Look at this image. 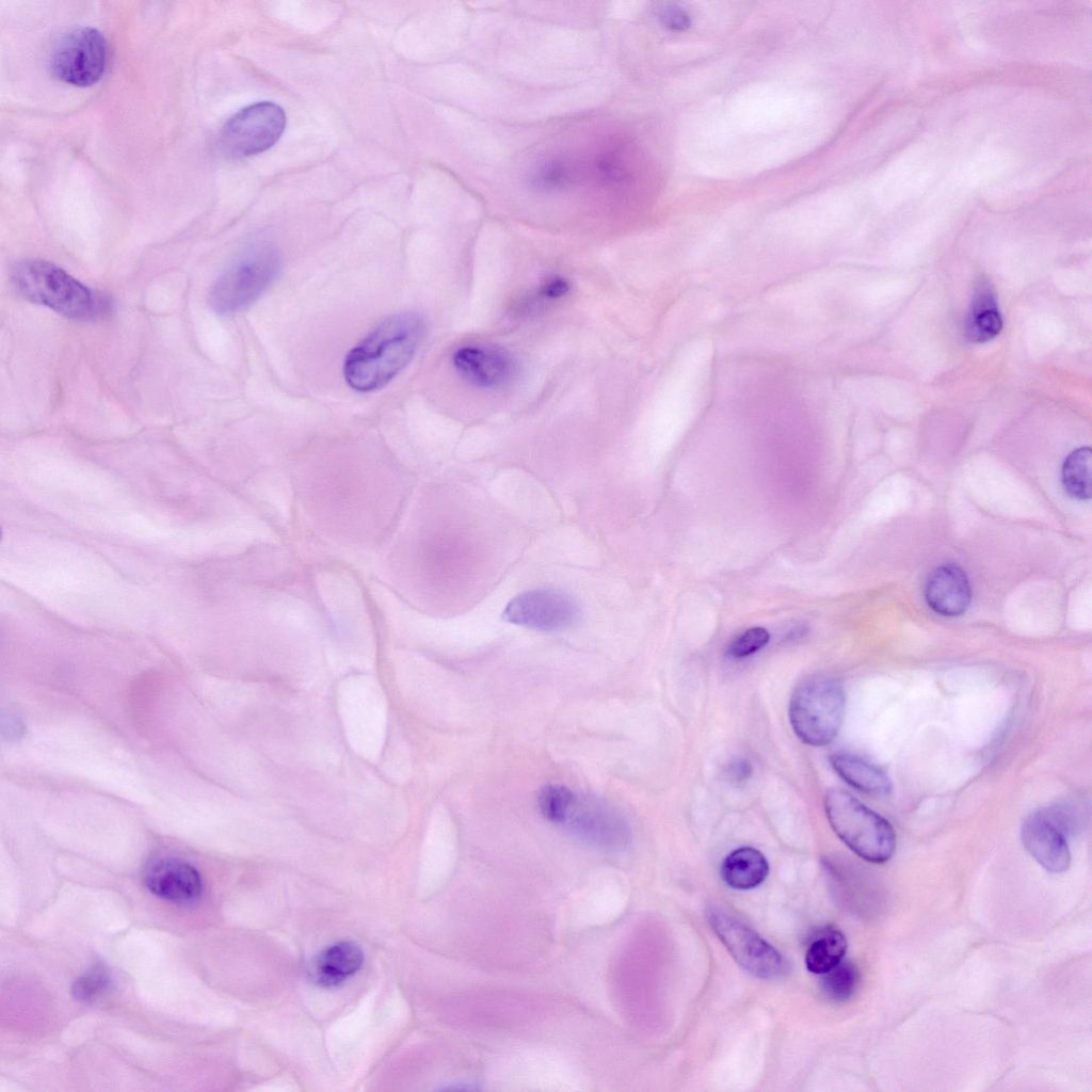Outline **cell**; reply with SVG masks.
<instances>
[{
    "label": "cell",
    "mask_w": 1092,
    "mask_h": 1092,
    "mask_svg": "<svg viewBox=\"0 0 1092 1092\" xmlns=\"http://www.w3.org/2000/svg\"><path fill=\"white\" fill-rule=\"evenodd\" d=\"M1002 328V319L996 300L989 287L981 286L971 303L966 322L967 337L974 342H986Z\"/></svg>",
    "instance_id": "cell-18"
},
{
    "label": "cell",
    "mask_w": 1092,
    "mask_h": 1092,
    "mask_svg": "<svg viewBox=\"0 0 1092 1092\" xmlns=\"http://www.w3.org/2000/svg\"><path fill=\"white\" fill-rule=\"evenodd\" d=\"M821 976L820 983L823 994L836 1002L848 1000L858 984L857 968L853 963L844 960Z\"/></svg>",
    "instance_id": "cell-21"
},
{
    "label": "cell",
    "mask_w": 1092,
    "mask_h": 1092,
    "mask_svg": "<svg viewBox=\"0 0 1092 1092\" xmlns=\"http://www.w3.org/2000/svg\"><path fill=\"white\" fill-rule=\"evenodd\" d=\"M111 986V976L101 962L94 963L71 985L73 997L84 1003L99 999Z\"/></svg>",
    "instance_id": "cell-22"
},
{
    "label": "cell",
    "mask_w": 1092,
    "mask_h": 1092,
    "mask_svg": "<svg viewBox=\"0 0 1092 1092\" xmlns=\"http://www.w3.org/2000/svg\"><path fill=\"white\" fill-rule=\"evenodd\" d=\"M1090 447L1073 450L1064 460L1061 470L1062 485L1070 497L1079 501L1091 498Z\"/></svg>",
    "instance_id": "cell-20"
},
{
    "label": "cell",
    "mask_w": 1092,
    "mask_h": 1092,
    "mask_svg": "<svg viewBox=\"0 0 1092 1092\" xmlns=\"http://www.w3.org/2000/svg\"><path fill=\"white\" fill-rule=\"evenodd\" d=\"M452 360L463 379L485 389L505 385L517 370L514 356L498 346L462 347L455 351Z\"/></svg>",
    "instance_id": "cell-11"
},
{
    "label": "cell",
    "mask_w": 1092,
    "mask_h": 1092,
    "mask_svg": "<svg viewBox=\"0 0 1092 1092\" xmlns=\"http://www.w3.org/2000/svg\"><path fill=\"white\" fill-rule=\"evenodd\" d=\"M581 612L568 593L558 589L539 588L513 597L502 611L509 623L541 631H560L575 625Z\"/></svg>",
    "instance_id": "cell-10"
},
{
    "label": "cell",
    "mask_w": 1092,
    "mask_h": 1092,
    "mask_svg": "<svg viewBox=\"0 0 1092 1092\" xmlns=\"http://www.w3.org/2000/svg\"><path fill=\"white\" fill-rule=\"evenodd\" d=\"M561 825L581 842L606 852L622 851L630 841L622 814L597 798L575 793Z\"/></svg>",
    "instance_id": "cell-9"
},
{
    "label": "cell",
    "mask_w": 1092,
    "mask_h": 1092,
    "mask_svg": "<svg viewBox=\"0 0 1092 1092\" xmlns=\"http://www.w3.org/2000/svg\"><path fill=\"white\" fill-rule=\"evenodd\" d=\"M769 873L765 855L755 848L741 847L732 851L723 861L721 877L735 889H752L760 885Z\"/></svg>",
    "instance_id": "cell-16"
},
{
    "label": "cell",
    "mask_w": 1092,
    "mask_h": 1092,
    "mask_svg": "<svg viewBox=\"0 0 1092 1092\" xmlns=\"http://www.w3.org/2000/svg\"><path fill=\"white\" fill-rule=\"evenodd\" d=\"M286 127L282 107L271 101L247 106L223 126L220 146L231 158H244L272 147Z\"/></svg>",
    "instance_id": "cell-7"
},
{
    "label": "cell",
    "mask_w": 1092,
    "mask_h": 1092,
    "mask_svg": "<svg viewBox=\"0 0 1092 1092\" xmlns=\"http://www.w3.org/2000/svg\"><path fill=\"white\" fill-rule=\"evenodd\" d=\"M971 596L969 579L958 565H940L927 578L925 599L940 615L954 617L964 614L969 608Z\"/></svg>",
    "instance_id": "cell-13"
},
{
    "label": "cell",
    "mask_w": 1092,
    "mask_h": 1092,
    "mask_svg": "<svg viewBox=\"0 0 1092 1092\" xmlns=\"http://www.w3.org/2000/svg\"><path fill=\"white\" fill-rule=\"evenodd\" d=\"M770 640V633L762 627H752L738 636L727 647L732 658H744L762 648Z\"/></svg>",
    "instance_id": "cell-26"
},
{
    "label": "cell",
    "mask_w": 1092,
    "mask_h": 1092,
    "mask_svg": "<svg viewBox=\"0 0 1092 1092\" xmlns=\"http://www.w3.org/2000/svg\"><path fill=\"white\" fill-rule=\"evenodd\" d=\"M147 889L174 903L196 901L203 892L202 877L191 864L178 858H160L150 863L144 876Z\"/></svg>",
    "instance_id": "cell-12"
},
{
    "label": "cell",
    "mask_w": 1092,
    "mask_h": 1092,
    "mask_svg": "<svg viewBox=\"0 0 1092 1092\" xmlns=\"http://www.w3.org/2000/svg\"><path fill=\"white\" fill-rule=\"evenodd\" d=\"M727 774L733 783H744L752 775V765L744 758H737L729 764Z\"/></svg>",
    "instance_id": "cell-28"
},
{
    "label": "cell",
    "mask_w": 1092,
    "mask_h": 1092,
    "mask_svg": "<svg viewBox=\"0 0 1092 1092\" xmlns=\"http://www.w3.org/2000/svg\"><path fill=\"white\" fill-rule=\"evenodd\" d=\"M575 792L561 785H545L537 796L542 815L550 822L561 824Z\"/></svg>",
    "instance_id": "cell-23"
},
{
    "label": "cell",
    "mask_w": 1092,
    "mask_h": 1092,
    "mask_svg": "<svg viewBox=\"0 0 1092 1092\" xmlns=\"http://www.w3.org/2000/svg\"><path fill=\"white\" fill-rule=\"evenodd\" d=\"M824 810L831 828L856 855L871 863H885L896 850V834L889 822L841 789H830Z\"/></svg>",
    "instance_id": "cell-3"
},
{
    "label": "cell",
    "mask_w": 1092,
    "mask_h": 1092,
    "mask_svg": "<svg viewBox=\"0 0 1092 1092\" xmlns=\"http://www.w3.org/2000/svg\"><path fill=\"white\" fill-rule=\"evenodd\" d=\"M573 178L572 166L562 159L541 164L532 174L531 186L540 190H555L567 186Z\"/></svg>",
    "instance_id": "cell-25"
},
{
    "label": "cell",
    "mask_w": 1092,
    "mask_h": 1092,
    "mask_svg": "<svg viewBox=\"0 0 1092 1092\" xmlns=\"http://www.w3.org/2000/svg\"><path fill=\"white\" fill-rule=\"evenodd\" d=\"M847 946V940L839 930L833 928L824 930L813 941L806 951V968L813 974H825L842 961Z\"/></svg>",
    "instance_id": "cell-19"
},
{
    "label": "cell",
    "mask_w": 1092,
    "mask_h": 1092,
    "mask_svg": "<svg viewBox=\"0 0 1092 1092\" xmlns=\"http://www.w3.org/2000/svg\"><path fill=\"white\" fill-rule=\"evenodd\" d=\"M364 953L354 942L342 941L322 950L312 960L308 974L320 986L333 987L353 976L363 965Z\"/></svg>",
    "instance_id": "cell-15"
},
{
    "label": "cell",
    "mask_w": 1092,
    "mask_h": 1092,
    "mask_svg": "<svg viewBox=\"0 0 1092 1092\" xmlns=\"http://www.w3.org/2000/svg\"><path fill=\"white\" fill-rule=\"evenodd\" d=\"M12 279L27 300L71 319H90L101 312V301L63 269L45 260L21 261Z\"/></svg>",
    "instance_id": "cell-2"
},
{
    "label": "cell",
    "mask_w": 1092,
    "mask_h": 1092,
    "mask_svg": "<svg viewBox=\"0 0 1092 1092\" xmlns=\"http://www.w3.org/2000/svg\"><path fill=\"white\" fill-rule=\"evenodd\" d=\"M1064 837L1079 832L1085 824V812L1073 802H1062L1039 810Z\"/></svg>",
    "instance_id": "cell-24"
},
{
    "label": "cell",
    "mask_w": 1092,
    "mask_h": 1092,
    "mask_svg": "<svg viewBox=\"0 0 1092 1092\" xmlns=\"http://www.w3.org/2000/svg\"><path fill=\"white\" fill-rule=\"evenodd\" d=\"M1021 836L1028 853L1047 871L1061 873L1069 869L1066 838L1040 812L1025 819Z\"/></svg>",
    "instance_id": "cell-14"
},
{
    "label": "cell",
    "mask_w": 1092,
    "mask_h": 1092,
    "mask_svg": "<svg viewBox=\"0 0 1092 1092\" xmlns=\"http://www.w3.org/2000/svg\"><path fill=\"white\" fill-rule=\"evenodd\" d=\"M569 290L568 282L561 277L555 276L545 282L540 292L547 299H559L565 295Z\"/></svg>",
    "instance_id": "cell-27"
},
{
    "label": "cell",
    "mask_w": 1092,
    "mask_h": 1092,
    "mask_svg": "<svg viewBox=\"0 0 1092 1092\" xmlns=\"http://www.w3.org/2000/svg\"><path fill=\"white\" fill-rule=\"evenodd\" d=\"M846 707L839 681L815 675L800 682L791 694L788 717L797 737L813 746L829 744L837 736Z\"/></svg>",
    "instance_id": "cell-4"
},
{
    "label": "cell",
    "mask_w": 1092,
    "mask_h": 1092,
    "mask_svg": "<svg viewBox=\"0 0 1092 1092\" xmlns=\"http://www.w3.org/2000/svg\"><path fill=\"white\" fill-rule=\"evenodd\" d=\"M424 332L419 314L406 311L386 318L347 354L346 382L360 392L384 387L412 360Z\"/></svg>",
    "instance_id": "cell-1"
},
{
    "label": "cell",
    "mask_w": 1092,
    "mask_h": 1092,
    "mask_svg": "<svg viewBox=\"0 0 1092 1092\" xmlns=\"http://www.w3.org/2000/svg\"><path fill=\"white\" fill-rule=\"evenodd\" d=\"M49 63L57 79L75 86L93 85L106 71L108 43L97 29H74L54 45Z\"/></svg>",
    "instance_id": "cell-6"
},
{
    "label": "cell",
    "mask_w": 1092,
    "mask_h": 1092,
    "mask_svg": "<svg viewBox=\"0 0 1092 1092\" xmlns=\"http://www.w3.org/2000/svg\"><path fill=\"white\" fill-rule=\"evenodd\" d=\"M280 269L282 258L274 246L253 245L215 279L209 291V305L222 315L244 309L269 288Z\"/></svg>",
    "instance_id": "cell-5"
},
{
    "label": "cell",
    "mask_w": 1092,
    "mask_h": 1092,
    "mask_svg": "<svg viewBox=\"0 0 1092 1092\" xmlns=\"http://www.w3.org/2000/svg\"><path fill=\"white\" fill-rule=\"evenodd\" d=\"M708 921L736 962L752 975L772 980L787 971L782 954L734 915L713 908Z\"/></svg>",
    "instance_id": "cell-8"
},
{
    "label": "cell",
    "mask_w": 1092,
    "mask_h": 1092,
    "mask_svg": "<svg viewBox=\"0 0 1092 1092\" xmlns=\"http://www.w3.org/2000/svg\"><path fill=\"white\" fill-rule=\"evenodd\" d=\"M830 764L850 786L870 794H886L892 789L889 777L877 766L850 754H833Z\"/></svg>",
    "instance_id": "cell-17"
}]
</instances>
